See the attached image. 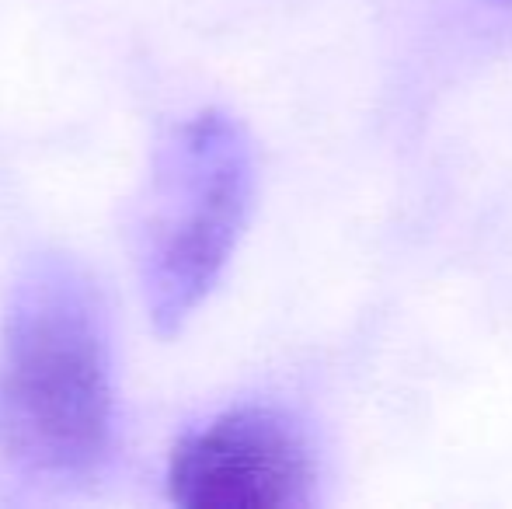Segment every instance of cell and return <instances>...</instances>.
Masks as SVG:
<instances>
[{"instance_id":"3957f363","label":"cell","mask_w":512,"mask_h":509,"mask_svg":"<svg viewBox=\"0 0 512 509\" xmlns=\"http://www.w3.org/2000/svg\"><path fill=\"white\" fill-rule=\"evenodd\" d=\"M168 492L185 509L307 506L314 496L310 443L279 408H234L178 443Z\"/></svg>"},{"instance_id":"7a4b0ae2","label":"cell","mask_w":512,"mask_h":509,"mask_svg":"<svg viewBox=\"0 0 512 509\" xmlns=\"http://www.w3.org/2000/svg\"><path fill=\"white\" fill-rule=\"evenodd\" d=\"M255 203V150L234 116L185 119L157 154L140 220V283L157 335H178L213 293Z\"/></svg>"},{"instance_id":"6da1fadb","label":"cell","mask_w":512,"mask_h":509,"mask_svg":"<svg viewBox=\"0 0 512 509\" xmlns=\"http://www.w3.org/2000/svg\"><path fill=\"white\" fill-rule=\"evenodd\" d=\"M112 436V349L95 283L70 258H35L0 325V450L32 475L84 478Z\"/></svg>"}]
</instances>
